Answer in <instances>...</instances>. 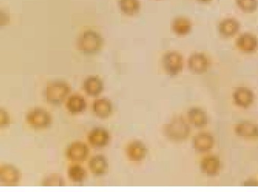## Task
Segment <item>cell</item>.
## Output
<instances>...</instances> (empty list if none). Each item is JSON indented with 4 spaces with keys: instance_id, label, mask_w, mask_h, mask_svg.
<instances>
[{
    "instance_id": "obj_1",
    "label": "cell",
    "mask_w": 258,
    "mask_h": 192,
    "mask_svg": "<svg viewBox=\"0 0 258 192\" xmlns=\"http://www.w3.org/2000/svg\"><path fill=\"white\" fill-rule=\"evenodd\" d=\"M191 133V128L182 117L177 116L171 119L163 127L165 138L173 143H181L186 141Z\"/></svg>"
},
{
    "instance_id": "obj_2",
    "label": "cell",
    "mask_w": 258,
    "mask_h": 192,
    "mask_svg": "<svg viewBox=\"0 0 258 192\" xmlns=\"http://www.w3.org/2000/svg\"><path fill=\"white\" fill-rule=\"evenodd\" d=\"M71 90L70 85L64 80L51 81L43 90V97L48 104L59 106L62 104Z\"/></svg>"
},
{
    "instance_id": "obj_3",
    "label": "cell",
    "mask_w": 258,
    "mask_h": 192,
    "mask_svg": "<svg viewBox=\"0 0 258 192\" xmlns=\"http://www.w3.org/2000/svg\"><path fill=\"white\" fill-rule=\"evenodd\" d=\"M104 39L98 33L89 30L81 34L77 40V47L82 53L93 54L99 52L104 44Z\"/></svg>"
},
{
    "instance_id": "obj_4",
    "label": "cell",
    "mask_w": 258,
    "mask_h": 192,
    "mask_svg": "<svg viewBox=\"0 0 258 192\" xmlns=\"http://www.w3.org/2000/svg\"><path fill=\"white\" fill-rule=\"evenodd\" d=\"M26 122L36 130L46 129L52 124L51 115L42 108H35L29 112L25 117Z\"/></svg>"
},
{
    "instance_id": "obj_5",
    "label": "cell",
    "mask_w": 258,
    "mask_h": 192,
    "mask_svg": "<svg viewBox=\"0 0 258 192\" xmlns=\"http://www.w3.org/2000/svg\"><path fill=\"white\" fill-rule=\"evenodd\" d=\"M162 62L165 70L171 76L177 75L183 70V56L177 52L171 51L165 54Z\"/></svg>"
},
{
    "instance_id": "obj_6",
    "label": "cell",
    "mask_w": 258,
    "mask_h": 192,
    "mask_svg": "<svg viewBox=\"0 0 258 192\" xmlns=\"http://www.w3.org/2000/svg\"><path fill=\"white\" fill-rule=\"evenodd\" d=\"M90 153L89 147L84 143L76 142L72 143L66 150L67 158L72 161L82 162L85 161Z\"/></svg>"
},
{
    "instance_id": "obj_7",
    "label": "cell",
    "mask_w": 258,
    "mask_h": 192,
    "mask_svg": "<svg viewBox=\"0 0 258 192\" xmlns=\"http://www.w3.org/2000/svg\"><path fill=\"white\" fill-rule=\"evenodd\" d=\"M127 159L133 162H141L147 157L148 150L142 141H135L127 144L125 150Z\"/></svg>"
},
{
    "instance_id": "obj_8",
    "label": "cell",
    "mask_w": 258,
    "mask_h": 192,
    "mask_svg": "<svg viewBox=\"0 0 258 192\" xmlns=\"http://www.w3.org/2000/svg\"><path fill=\"white\" fill-rule=\"evenodd\" d=\"M88 141L90 144L96 148H104L108 145L110 141V135L106 129L96 127L93 129L88 135Z\"/></svg>"
},
{
    "instance_id": "obj_9",
    "label": "cell",
    "mask_w": 258,
    "mask_h": 192,
    "mask_svg": "<svg viewBox=\"0 0 258 192\" xmlns=\"http://www.w3.org/2000/svg\"><path fill=\"white\" fill-rule=\"evenodd\" d=\"M21 173L19 169L11 164H6L0 168V180L8 186H15L19 184Z\"/></svg>"
},
{
    "instance_id": "obj_10",
    "label": "cell",
    "mask_w": 258,
    "mask_h": 192,
    "mask_svg": "<svg viewBox=\"0 0 258 192\" xmlns=\"http://www.w3.org/2000/svg\"><path fill=\"white\" fill-rule=\"evenodd\" d=\"M200 168L203 174L208 176H215L220 173L222 164L218 156L209 155L202 159Z\"/></svg>"
},
{
    "instance_id": "obj_11",
    "label": "cell",
    "mask_w": 258,
    "mask_h": 192,
    "mask_svg": "<svg viewBox=\"0 0 258 192\" xmlns=\"http://www.w3.org/2000/svg\"><path fill=\"white\" fill-rule=\"evenodd\" d=\"M214 136L209 133H201L194 137L192 145L194 149L199 153L210 151L214 147Z\"/></svg>"
},
{
    "instance_id": "obj_12",
    "label": "cell",
    "mask_w": 258,
    "mask_h": 192,
    "mask_svg": "<svg viewBox=\"0 0 258 192\" xmlns=\"http://www.w3.org/2000/svg\"><path fill=\"white\" fill-rule=\"evenodd\" d=\"M89 167L92 173L95 176H104L109 170L108 159L104 155H96L90 160Z\"/></svg>"
},
{
    "instance_id": "obj_13",
    "label": "cell",
    "mask_w": 258,
    "mask_h": 192,
    "mask_svg": "<svg viewBox=\"0 0 258 192\" xmlns=\"http://www.w3.org/2000/svg\"><path fill=\"white\" fill-rule=\"evenodd\" d=\"M93 112L100 119L109 118L113 113L114 106L111 100L107 98L95 100L93 104Z\"/></svg>"
},
{
    "instance_id": "obj_14",
    "label": "cell",
    "mask_w": 258,
    "mask_h": 192,
    "mask_svg": "<svg viewBox=\"0 0 258 192\" xmlns=\"http://www.w3.org/2000/svg\"><path fill=\"white\" fill-rule=\"evenodd\" d=\"M189 70L196 74H202L208 71L209 61L203 53H196L191 55L188 61Z\"/></svg>"
},
{
    "instance_id": "obj_15",
    "label": "cell",
    "mask_w": 258,
    "mask_h": 192,
    "mask_svg": "<svg viewBox=\"0 0 258 192\" xmlns=\"http://www.w3.org/2000/svg\"><path fill=\"white\" fill-rule=\"evenodd\" d=\"M234 103L238 107L247 108L253 103L254 95L253 92L246 87H241L237 88L233 94Z\"/></svg>"
},
{
    "instance_id": "obj_16",
    "label": "cell",
    "mask_w": 258,
    "mask_h": 192,
    "mask_svg": "<svg viewBox=\"0 0 258 192\" xmlns=\"http://www.w3.org/2000/svg\"><path fill=\"white\" fill-rule=\"evenodd\" d=\"M189 122L195 127L201 128L208 125L209 117L203 109L199 107H191L187 112Z\"/></svg>"
},
{
    "instance_id": "obj_17",
    "label": "cell",
    "mask_w": 258,
    "mask_h": 192,
    "mask_svg": "<svg viewBox=\"0 0 258 192\" xmlns=\"http://www.w3.org/2000/svg\"><path fill=\"white\" fill-rule=\"evenodd\" d=\"M83 89L88 95L97 97L104 90V83L99 77L90 76L84 80Z\"/></svg>"
},
{
    "instance_id": "obj_18",
    "label": "cell",
    "mask_w": 258,
    "mask_h": 192,
    "mask_svg": "<svg viewBox=\"0 0 258 192\" xmlns=\"http://www.w3.org/2000/svg\"><path fill=\"white\" fill-rule=\"evenodd\" d=\"M66 106L68 112L71 114H79L86 111L87 108V102L83 96L74 94L68 98Z\"/></svg>"
},
{
    "instance_id": "obj_19",
    "label": "cell",
    "mask_w": 258,
    "mask_h": 192,
    "mask_svg": "<svg viewBox=\"0 0 258 192\" xmlns=\"http://www.w3.org/2000/svg\"><path fill=\"white\" fill-rule=\"evenodd\" d=\"M236 46L243 52L252 53L257 49L258 41L254 36L250 34H244L237 39Z\"/></svg>"
},
{
    "instance_id": "obj_20",
    "label": "cell",
    "mask_w": 258,
    "mask_h": 192,
    "mask_svg": "<svg viewBox=\"0 0 258 192\" xmlns=\"http://www.w3.org/2000/svg\"><path fill=\"white\" fill-rule=\"evenodd\" d=\"M237 135L245 138H258V125L248 122L238 124L235 128Z\"/></svg>"
},
{
    "instance_id": "obj_21",
    "label": "cell",
    "mask_w": 258,
    "mask_h": 192,
    "mask_svg": "<svg viewBox=\"0 0 258 192\" xmlns=\"http://www.w3.org/2000/svg\"><path fill=\"white\" fill-rule=\"evenodd\" d=\"M240 28V23L234 19H226L221 21L218 26L221 35L229 37L236 35Z\"/></svg>"
},
{
    "instance_id": "obj_22",
    "label": "cell",
    "mask_w": 258,
    "mask_h": 192,
    "mask_svg": "<svg viewBox=\"0 0 258 192\" xmlns=\"http://www.w3.org/2000/svg\"><path fill=\"white\" fill-rule=\"evenodd\" d=\"M172 28L175 34L178 36H185L191 32L192 23L187 18L178 17L173 21Z\"/></svg>"
},
{
    "instance_id": "obj_23",
    "label": "cell",
    "mask_w": 258,
    "mask_h": 192,
    "mask_svg": "<svg viewBox=\"0 0 258 192\" xmlns=\"http://www.w3.org/2000/svg\"><path fill=\"white\" fill-rule=\"evenodd\" d=\"M118 4L120 11L128 16L137 14L141 9L139 0H119Z\"/></svg>"
},
{
    "instance_id": "obj_24",
    "label": "cell",
    "mask_w": 258,
    "mask_h": 192,
    "mask_svg": "<svg viewBox=\"0 0 258 192\" xmlns=\"http://www.w3.org/2000/svg\"><path fill=\"white\" fill-rule=\"evenodd\" d=\"M69 178L73 182L78 183H83L87 178V171L80 165L70 167L68 171Z\"/></svg>"
},
{
    "instance_id": "obj_25",
    "label": "cell",
    "mask_w": 258,
    "mask_h": 192,
    "mask_svg": "<svg viewBox=\"0 0 258 192\" xmlns=\"http://www.w3.org/2000/svg\"><path fill=\"white\" fill-rule=\"evenodd\" d=\"M41 184L42 185L45 186H63L66 185V182L61 176L53 174L45 177Z\"/></svg>"
},
{
    "instance_id": "obj_26",
    "label": "cell",
    "mask_w": 258,
    "mask_h": 192,
    "mask_svg": "<svg viewBox=\"0 0 258 192\" xmlns=\"http://www.w3.org/2000/svg\"><path fill=\"white\" fill-rule=\"evenodd\" d=\"M238 7L245 12L255 11L258 7L257 0H236Z\"/></svg>"
},
{
    "instance_id": "obj_27",
    "label": "cell",
    "mask_w": 258,
    "mask_h": 192,
    "mask_svg": "<svg viewBox=\"0 0 258 192\" xmlns=\"http://www.w3.org/2000/svg\"><path fill=\"white\" fill-rule=\"evenodd\" d=\"M11 120L9 113L5 109L0 108V127L2 129L10 127Z\"/></svg>"
},
{
    "instance_id": "obj_28",
    "label": "cell",
    "mask_w": 258,
    "mask_h": 192,
    "mask_svg": "<svg viewBox=\"0 0 258 192\" xmlns=\"http://www.w3.org/2000/svg\"><path fill=\"white\" fill-rule=\"evenodd\" d=\"M243 184L244 186H258V181L254 179L247 180Z\"/></svg>"
},
{
    "instance_id": "obj_29",
    "label": "cell",
    "mask_w": 258,
    "mask_h": 192,
    "mask_svg": "<svg viewBox=\"0 0 258 192\" xmlns=\"http://www.w3.org/2000/svg\"><path fill=\"white\" fill-rule=\"evenodd\" d=\"M201 3H209L211 1V0H198Z\"/></svg>"
}]
</instances>
